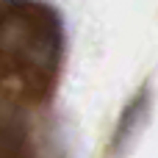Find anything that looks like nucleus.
Returning a JSON list of instances; mask_svg holds the SVG:
<instances>
[{
	"label": "nucleus",
	"mask_w": 158,
	"mask_h": 158,
	"mask_svg": "<svg viewBox=\"0 0 158 158\" xmlns=\"http://www.w3.org/2000/svg\"><path fill=\"white\" fill-rule=\"evenodd\" d=\"M0 158H33L28 133L22 125L0 122Z\"/></svg>",
	"instance_id": "nucleus-3"
},
{
	"label": "nucleus",
	"mask_w": 158,
	"mask_h": 158,
	"mask_svg": "<svg viewBox=\"0 0 158 158\" xmlns=\"http://www.w3.org/2000/svg\"><path fill=\"white\" fill-rule=\"evenodd\" d=\"M147 108H150V100H147V89H144V92H139V94L133 97V103H131V106L122 111V117H119V125H117V133H114V153H117V156H122L125 147L136 139Z\"/></svg>",
	"instance_id": "nucleus-2"
},
{
	"label": "nucleus",
	"mask_w": 158,
	"mask_h": 158,
	"mask_svg": "<svg viewBox=\"0 0 158 158\" xmlns=\"http://www.w3.org/2000/svg\"><path fill=\"white\" fill-rule=\"evenodd\" d=\"M56 8L36 0L0 3V83H17L28 97H47L61 58Z\"/></svg>",
	"instance_id": "nucleus-1"
}]
</instances>
